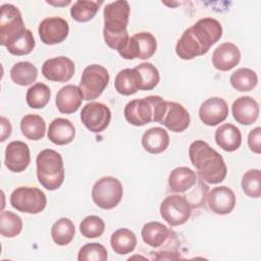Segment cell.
<instances>
[{"label":"cell","mask_w":261,"mask_h":261,"mask_svg":"<svg viewBox=\"0 0 261 261\" xmlns=\"http://www.w3.org/2000/svg\"><path fill=\"white\" fill-rule=\"evenodd\" d=\"M222 36L220 22L212 17L199 19L187 29L178 39L175 52L184 60H191L206 54Z\"/></svg>","instance_id":"cell-1"},{"label":"cell","mask_w":261,"mask_h":261,"mask_svg":"<svg viewBox=\"0 0 261 261\" xmlns=\"http://www.w3.org/2000/svg\"><path fill=\"white\" fill-rule=\"evenodd\" d=\"M189 157L204 181L215 185L225 178L227 168L222 156L206 142L194 141L189 148Z\"/></svg>","instance_id":"cell-2"},{"label":"cell","mask_w":261,"mask_h":261,"mask_svg":"<svg viewBox=\"0 0 261 261\" xmlns=\"http://www.w3.org/2000/svg\"><path fill=\"white\" fill-rule=\"evenodd\" d=\"M129 11V4L125 0L114 1L104 7L103 37L105 43L113 50H118L129 38L126 31Z\"/></svg>","instance_id":"cell-3"},{"label":"cell","mask_w":261,"mask_h":261,"mask_svg":"<svg viewBox=\"0 0 261 261\" xmlns=\"http://www.w3.org/2000/svg\"><path fill=\"white\" fill-rule=\"evenodd\" d=\"M166 111V101L160 96H148L129 101L123 110L127 122L143 126L151 121L161 122Z\"/></svg>","instance_id":"cell-4"},{"label":"cell","mask_w":261,"mask_h":261,"mask_svg":"<svg viewBox=\"0 0 261 261\" xmlns=\"http://www.w3.org/2000/svg\"><path fill=\"white\" fill-rule=\"evenodd\" d=\"M37 177L48 191H55L64 180V166L61 155L53 149L41 151L36 159Z\"/></svg>","instance_id":"cell-5"},{"label":"cell","mask_w":261,"mask_h":261,"mask_svg":"<svg viewBox=\"0 0 261 261\" xmlns=\"http://www.w3.org/2000/svg\"><path fill=\"white\" fill-rule=\"evenodd\" d=\"M27 32L18 8L12 4H3L0 16V44L7 48L21 39Z\"/></svg>","instance_id":"cell-6"},{"label":"cell","mask_w":261,"mask_h":261,"mask_svg":"<svg viewBox=\"0 0 261 261\" xmlns=\"http://www.w3.org/2000/svg\"><path fill=\"white\" fill-rule=\"evenodd\" d=\"M123 196L121 182L113 176H103L98 179L92 189L94 203L102 209H112L116 207Z\"/></svg>","instance_id":"cell-7"},{"label":"cell","mask_w":261,"mask_h":261,"mask_svg":"<svg viewBox=\"0 0 261 261\" xmlns=\"http://www.w3.org/2000/svg\"><path fill=\"white\" fill-rule=\"evenodd\" d=\"M157 49V41L149 32H141L129 37L119 48V55L127 60L139 58L142 60L152 57Z\"/></svg>","instance_id":"cell-8"},{"label":"cell","mask_w":261,"mask_h":261,"mask_svg":"<svg viewBox=\"0 0 261 261\" xmlns=\"http://www.w3.org/2000/svg\"><path fill=\"white\" fill-rule=\"evenodd\" d=\"M10 204L20 212L38 214L45 209L47 198L36 187H18L10 195Z\"/></svg>","instance_id":"cell-9"},{"label":"cell","mask_w":261,"mask_h":261,"mask_svg":"<svg viewBox=\"0 0 261 261\" xmlns=\"http://www.w3.org/2000/svg\"><path fill=\"white\" fill-rule=\"evenodd\" d=\"M109 83L108 70L100 64L88 65L81 77L80 86L84 99L87 101L98 98Z\"/></svg>","instance_id":"cell-10"},{"label":"cell","mask_w":261,"mask_h":261,"mask_svg":"<svg viewBox=\"0 0 261 261\" xmlns=\"http://www.w3.org/2000/svg\"><path fill=\"white\" fill-rule=\"evenodd\" d=\"M160 214L170 226H178L190 219L192 208L187 198L179 195H170L162 201Z\"/></svg>","instance_id":"cell-11"},{"label":"cell","mask_w":261,"mask_h":261,"mask_svg":"<svg viewBox=\"0 0 261 261\" xmlns=\"http://www.w3.org/2000/svg\"><path fill=\"white\" fill-rule=\"evenodd\" d=\"M81 120L92 133H102L110 123L111 111L103 103L90 102L83 107Z\"/></svg>","instance_id":"cell-12"},{"label":"cell","mask_w":261,"mask_h":261,"mask_svg":"<svg viewBox=\"0 0 261 261\" xmlns=\"http://www.w3.org/2000/svg\"><path fill=\"white\" fill-rule=\"evenodd\" d=\"M41 41L46 45H55L63 42L69 33L68 22L58 16L44 18L38 29Z\"/></svg>","instance_id":"cell-13"},{"label":"cell","mask_w":261,"mask_h":261,"mask_svg":"<svg viewBox=\"0 0 261 261\" xmlns=\"http://www.w3.org/2000/svg\"><path fill=\"white\" fill-rule=\"evenodd\" d=\"M74 70L73 61L65 56L47 59L42 65L43 75L51 82H68L73 76Z\"/></svg>","instance_id":"cell-14"},{"label":"cell","mask_w":261,"mask_h":261,"mask_svg":"<svg viewBox=\"0 0 261 261\" xmlns=\"http://www.w3.org/2000/svg\"><path fill=\"white\" fill-rule=\"evenodd\" d=\"M228 115L227 103L219 97H211L205 100L199 109V117L202 122L214 126L224 121Z\"/></svg>","instance_id":"cell-15"},{"label":"cell","mask_w":261,"mask_h":261,"mask_svg":"<svg viewBox=\"0 0 261 261\" xmlns=\"http://www.w3.org/2000/svg\"><path fill=\"white\" fill-rule=\"evenodd\" d=\"M31 162L30 149L24 142L12 141L5 149V166L12 172H21Z\"/></svg>","instance_id":"cell-16"},{"label":"cell","mask_w":261,"mask_h":261,"mask_svg":"<svg viewBox=\"0 0 261 261\" xmlns=\"http://www.w3.org/2000/svg\"><path fill=\"white\" fill-rule=\"evenodd\" d=\"M207 203L210 210L215 214H229L236 206V195L228 187H215L209 191Z\"/></svg>","instance_id":"cell-17"},{"label":"cell","mask_w":261,"mask_h":261,"mask_svg":"<svg viewBox=\"0 0 261 261\" xmlns=\"http://www.w3.org/2000/svg\"><path fill=\"white\" fill-rule=\"evenodd\" d=\"M190 122V114L181 104L166 101V111L160 122L161 124L173 133H181L188 128Z\"/></svg>","instance_id":"cell-18"},{"label":"cell","mask_w":261,"mask_h":261,"mask_svg":"<svg viewBox=\"0 0 261 261\" xmlns=\"http://www.w3.org/2000/svg\"><path fill=\"white\" fill-rule=\"evenodd\" d=\"M231 112L237 122L250 125L254 123L259 116V104L250 96H242L233 101Z\"/></svg>","instance_id":"cell-19"},{"label":"cell","mask_w":261,"mask_h":261,"mask_svg":"<svg viewBox=\"0 0 261 261\" xmlns=\"http://www.w3.org/2000/svg\"><path fill=\"white\" fill-rule=\"evenodd\" d=\"M241 60L240 49L230 42L220 44L212 54V63L220 71H228L239 64Z\"/></svg>","instance_id":"cell-20"},{"label":"cell","mask_w":261,"mask_h":261,"mask_svg":"<svg viewBox=\"0 0 261 261\" xmlns=\"http://www.w3.org/2000/svg\"><path fill=\"white\" fill-rule=\"evenodd\" d=\"M83 99V93L77 86L66 85L58 91L55 103L59 112L71 114L80 108Z\"/></svg>","instance_id":"cell-21"},{"label":"cell","mask_w":261,"mask_h":261,"mask_svg":"<svg viewBox=\"0 0 261 261\" xmlns=\"http://www.w3.org/2000/svg\"><path fill=\"white\" fill-rule=\"evenodd\" d=\"M48 139L55 145H66L73 141L75 128L70 120L65 118H55L49 124Z\"/></svg>","instance_id":"cell-22"},{"label":"cell","mask_w":261,"mask_h":261,"mask_svg":"<svg viewBox=\"0 0 261 261\" xmlns=\"http://www.w3.org/2000/svg\"><path fill=\"white\" fill-rule=\"evenodd\" d=\"M169 145L168 133L159 126L147 129L142 137V146L150 154H159Z\"/></svg>","instance_id":"cell-23"},{"label":"cell","mask_w":261,"mask_h":261,"mask_svg":"<svg viewBox=\"0 0 261 261\" xmlns=\"http://www.w3.org/2000/svg\"><path fill=\"white\" fill-rule=\"evenodd\" d=\"M142 79L136 68H125L120 70L114 81L115 90L123 96H129L141 90Z\"/></svg>","instance_id":"cell-24"},{"label":"cell","mask_w":261,"mask_h":261,"mask_svg":"<svg viewBox=\"0 0 261 261\" xmlns=\"http://www.w3.org/2000/svg\"><path fill=\"white\" fill-rule=\"evenodd\" d=\"M141 234L145 244L153 248H159L168 241L172 231L161 222L151 221L144 224Z\"/></svg>","instance_id":"cell-25"},{"label":"cell","mask_w":261,"mask_h":261,"mask_svg":"<svg viewBox=\"0 0 261 261\" xmlns=\"http://www.w3.org/2000/svg\"><path fill=\"white\" fill-rule=\"evenodd\" d=\"M215 141L224 151L233 152L238 150L242 144V134L236 125L224 123L216 129Z\"/></svg>","instance_id":"cell-26"},{"label":"cell","mask_w":261,"mask_h":261,"mask_svg":"<svg viewBox=\"0 0 261 261\" xmlns=\"http://www.w3.org/2000/svg\"><path fill=\"white\" fill-rule=\"evenodd\" d=\"M198 181L195 171L186 166L176 167L169 173L168 185L171 191L175 193H185Z\"/></svg>","instance_id":"cell-27"},{"label":"cell","mask_w":261,"mask_h":261,"mask_svg":"<svg viewBox=\"0 0 261 261\" xmlns=\"http://www.w3.org/2000/svg\"><path fill=\"white\" fill-rule=\"evenodd\" d=\"M110 245L114 253L118 255H125L135 250L137 237L130 229L118 228L111 234Z\"/></svg>","instance_id":"cell-28"},{"label":"cell","mask_w":261,"mask_h":261,"mask_svg":"<svg viewBox=\"0 0 261 261\" xmlns=\"http://www.w3.org/2000/svg\"><path fill=\"white\" fill-rule=\"evenodd\" d=\"M20 129L27 139L39 141L45 136L46 122L38 114H27L20 120Z\"/></svg>","instance_id":"cell-29"},{"label":"cell","mask_w":261,"mask_h":261,"mask_svg":"<svg viewBox=\"0 0 261 261\" xmlns=\"http://www.w3.org/2000/svg\"><path fill=\"white\" fill-rule=\"evenodd\" d=\"M37 67L29 61L17 62L10 69V77L12 82L19 86L32 85L37 80Z\"/></svg>","instance_id":"cell-30"},{"label":"cell","mask_w":261,"mask_h":261,"mask_svg":"<svg viewBox=\"0 0 261 261\" xmlns=\"http://www.w3.org/2000/svg\"><path fill=\"white\" fill-rule=\"evenodd\" d=\"M73 222L66 217H61L55 221L51 227V237L55 244L58 246L68 245L74 238Z\"/></svg>","instance_id":"cell-31"},{"label":"cell","mask_w":261,"mask_h":261,"mask_svg":"<svg viewBox=\"0 0 261 261\" xmlns=\"http://www.w3.org/2000/svg\"><path fill=\"white\" fill-rule=\"evenodd\" d=\"M230 85L240 92H249L258 84L257 73L250 68H239L233 71L229 77Z\"/></svg>","instance_id":"cell-32"},{"label":"cell","mask_w":261,"mask_h":261,"mask_svg":"<svg viewBox=\"0 0 261 261\" xmlns=\"http://www.w3.org/2000/svg\"><path fill=\"white\" fill-rule=\"evenodd\" d=\"M102 3V1L92 0L75 1L70 8V15L75 21L87 22L96 15Z\"/></svg>","instance_id":"cell-33"},{"label":"cell","mask_w":261,"mask_h":261,"mask_svg":"<svg viewBox=\"0 0 261 261\" xmlns=\"http://www.w3.org/2000/svg\"><path fill=\"white\" fill-rule=\"evenodd\" d=\"M51 92L47 85L37 83L28 89L25 100L28 105L34 109L44 108L50 101Z\"/></svg>","instance_id":"cell-34"},{"label":"cell","mask_w":261,"mask_h":261,"mask_svg":"<svg viewBox=\"0 0 261 261\" xmlns=\"http://www.w3.org/2000/svg\"><path fill=\"white\" fill-rule=\"evenodd\" d=\"M22 229L21 218L11 212L2 211L0 215V232L5 238H14L20 233Z\"/></svg>","instance_id":"cell-35"},{"label":"cell","mask_w":261,"mask_h":261,"mask_svg":"<svg viewBox=\"0 0 261 261\" xmlns=\"http://www.w3.org/2000/svg\"><path fill=\"white\" fill-rule=\"evenodd\" d=\"M243 192L250 198H260L261 196V171L250 169L242 177Z\"/></svg>","instance_id":"cell-36"},{"label":"cell","mask_w":261,"mask_h":261,"mask_svg":"<svg viewBox=\"0 0 261 261\" xmlns=\"http://www.w3.org/2000/svg\"><path fill=\"white\" fill-rule=\"evenodd\" d=\"M142 79V91L153 90L160 81V75L158 69L150 62H143L135 67Z\"/></svg>","instance_id":"cell-37"},{"label":"cell","mask_w":261,"mask_h":261,"mask_svg":"<svg viewBox=\"0 0 261 261\" xmlns=\"http://www.w3.org/2000/svg\"><path fill=\"white\" fill-rule=\"evenodd\" d=\"M104 229L105 223L103 219L97 215L87 216L80 223L81 233L88 239H94L102 236Z\"/></svg>","instance_id":"cell-38"},{"label":"cell","mask_w":261,"mask_h":261,"mask_svg":"<svg viewBox=\"0 0 261 261\" xmlns=\"http://www.w3.org/2000/svg\"><path fill=\"white\" fill-rule=\"evenodd\" d=\"M107 258V250L100 243L86 244L80 249L77 254L79 261H106Z\"/></svg>","instance_id":"cell-39"},{"label":"cell","mask_w":261,"mask_h":261,"mask_svg":"<svg viewBox=\"0 0 261 261\" xmlns=\"http://www.w3.org/2000/svg\"><path fill=\"white\" fill-rule=\"evenodd\" d=\"M35 45L36 43H35L33 33L30 30H28L27 34L21 39L16 41L14 44L7 47V50L12 55L21 56V55L30 54L34 50Z\"/></svg>","instance_id":"cell-40"},{"label":"cell","mask_w":261,"mask_h":261,"mask_svg":"<svg viewBox=\"0 0 261 261\" xmlns=\"http://www.w3.org/2000/svg\"><path fill=\"white\" fill-rule=\"evenodd\" d=\"M260 141H261V127L257 126L253 128L248 136V146L250 150L256 154H260L261 152Z\"/></svg>","instance_id":"cell-41"},{"label":"cell","mask_w":261,"mask_h":261,"mask_svg":"<svg viewBox=\"0 0 261 261\" xmlns=\"http://www.w3.org/2000/svg\"><path fill=\"white\" fill-rule=\"evenodd\" d=\"M153 253V259L157 260H173V259H178L180 258L179 255H177L176 251H171V250H163V251H158V252H152Z\"/></svg>","instance_id":"cell-42"},{"label":"cell","mask_w":261,"mask_h":261,"mask_svg":"<svg viewBox=\"0 0 261 261\" xmlns=\"http://www.w3.org/2000/svg\"><path fill=\"white\" fill-rule=\"evenodd\" d=\"M1 128H2V132H1V142H4L10 135H11V124L9 122V120L7 118H5L4 116L1 117Z\"/></svg>","instance_id":"cell-43"},{"label":"cell","mask_w":261,"mask_h":261,"mask_svg":"<svg viewBox=\"0 0 261 261\" xmlns=\"http://www.w3.org/2000/svg\"><path fill=\"white\" fill-rule=\"evenodd\" d=\"M47 3L52 4V5H57V6H64L70 3V1H62V2H51V1H47Z\"/></svg>","instance_id":"cell-44"}]
</instances>
